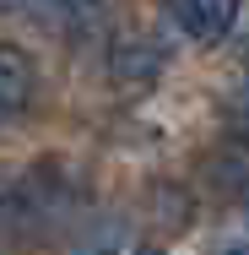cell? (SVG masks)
<instances>
[{
	"label": "cell",
	"mask_w": 249,
	"mask_h": 255,
	"mask_svg": "<svg viewBox=\"0 0 249 255\" xmlns=\"http://www.w3.org/2000/svg\"><path fill=\"white\" fill-rule=\"evenodd\" d=\"M33 93H38V60L22 44H0V125L27 114Z\"/></svg>",
	"instance_id": "6da1fadb"
},
{
	"label": "cell",
	"mask_w": 249,
	"mask_h": 255,
	"mask_svg": "<svg viewBox=\"0 0 249 255\" xmlns=\"http://www.w3.org/2000/svg\"><path fill=\"white\" fill-rule=\"evenodd\" d=\"M163 5H168V22L195 44H217L239 16V0H163Z\"/></svg>",
	"instance_id": "7a4b0ae2"
},
{
	"label": "cell",
	"mask_w": 249,
	"mask_h": 255,
	"mask_svg": "<svg viewBox=\"0 0 249 255\" xmlns=\"http://www.w3.org/2000/svg\"><path fill=\"white\" fill-rule=\"evenodd\" d=\"M108 76H114L119 93H147L163 76V49L147 44V38H119L114 54H108Z\"/></svg>",
	"instance_id": "3957f363"
},
{
	"label": "cell",
	"mask_w": 249,
	"mask_h": 255,
	"mask_svg": "<svg viewBox=\"0 0 249 255\" xmlns=\"http://www.w3.org/2000/svg\"><path fill=\"white\" fill-rule=\"evenodd\" d=\"M11 5L38 16L44 27L65 33V38H87L92 27H103V0H11Z\"/></svg>",
	"instance_id": "277c9868"
},
{
	"label": "cell",
	"mask_w": 249,
	"mask_h": 255,
	"mask_svg": "<svg viewBox=\"0 0 249 255\" xmlns=\"http://www.w3.org/2000/svg\"><path fill=\"white\" fill-rule=\"evenodd\" d=\"M119 245H125V228H119V223H103L92 239L76 245V255H119Z\"/></svg>",
	"instance_id": "5b68a950"
},
{
	"label": "cell",
	"mask_w": 249,
	"mask_h": 255,
	"mask_svg": "<svg viewBox=\"0 0 249 255\" xmlns=\"http://www.w3.org/2000/svg\"><path fill=\"white\" fill-rule=\"evenodd\" d=\"M222 255H249V245H228V250H222Z\"/></svg>",
	"instance_id": "8992f818"
},
{
	"label": "cell",
	"mask_w": 249,
	"mask_h": 255,
	"mask_svg": "<svg viewBox=\"0 0 249 255\" xmlns=\"http://www.w3.org/2000/svg\"><path fill=\"white\" fill-rule=\"evenodd\" d=\"M244 212H249V196H244Z\"/></svg>",
	"instance_id": "52a82bcc"
}]
</instances>
